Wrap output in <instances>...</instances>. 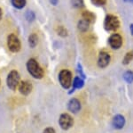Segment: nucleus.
Segmentation results:
<instances>
[{
	"label": "nucleus",
	"instance_id": "obj_1",
	"mask_svg": "<svg viewBox=\"0 0 133 133\" xmlns=\"http://www.w3.org/2000/svg\"><path fill=\"white\" fill-rule=\"evenodd\" d=\"M27 69L32 77L36 79H42L44 77V70L35 59H29L27 63Z\"/></svg>",
	"mask_w": 133,
	"mask_h": 133
},
{
	"label": "nucleus",
	"instance_id": "obj_2",
	"mask_svg": "<svg viewBox=\"0 0 133 133\" xmlns=\"http://www.w3.org/2000/svg\"><path fill=\"white\" fill-rule=\"evenodd\" d=\"M104 27L108 31H116L120 27L119 19L113 14H108L104 21Z\"/></svg>",
	"mask_w": 133,
	"mask_h": 133
},
{
	"label": "nucleus",
	"instance_id": "obj_3",
	"mask_svg": "<svg viewBox=\"0 0 133 133\" xmlns=\"http://www.w3.org/2000/svg\"><path fill=\"white\" fill-rule=\"evenodd\" d=\"M59 81L64 89H69L72 83V73L68 70H62L59 74Z\"/></svg>",
	"mask_w": 133,
	"mask_h": 133
},
{
	"label": "nucleus",
	"instance_id": "obj_4",
	"mask_svg": "<svg viewBox=\"0 0 133 133\" xmlns=\"http://www.w3.org/2000/svg\"><path fill=\"white\" fill-rule=\"evenodd\" d=\"M7 46L11 52L17 53L21 50V44L15 34H10L7 38Z\"/></svg>",
	"mask_w": 133,
	"mask_h": 133
},
{
	"label": "nucleus",
	"instance_id": "obj_5",
	"mask_svg": "<svg viewBox=\"0 0 133 133\" xmlns=\"http://www.w3.org/2000/svg\"><path fill=\"white\" fill-rule=\"evenodd\" d=\"M20 84V74L17 71L14 70L10 72L7 76V86L10 89L15 90L16 88Z\"/></svg>",
	"mask_w": 133,
	"mask_h": 133
},
{
	"label": "nucleus",
	"instance_id": "obj_6",
	"mask_svg": "<svg viewBox=\"0 0 133 133\" xmlns=\"http://www.w3.org/2000/svg\"><path fill=\"white\" fill-rule=\"evenodd\" d=\"M59 126H61L63 130H66L73 126V124H74V120H73V118L70 116L69 114L62 113L61 115V117H59Z\"/></svg>",
	"mask_w": 133,
	"mask_h": 133
},
{
	"label": "nucleus",
	"instance_id": "obj_7",
	"mask_svg": "<svg viewBox=\"0 0 133 133\" xmlns=\"http://www.w3.org/2000/svg\"><path fill=\"white\" fill-rule=\"evenodd\" d=\"M108 43L113 49H119L123 45V38L119 34H113L109 37Z\"/></svg>",
	"mask_w": 133,
	"mask_h": 133
},
{
	"label": "nucleus",
	"instance_id": "obj_8",
	"mask_svg": "<svg viewBox=\"0 0 133 133\" xmlns=\"http://www.w3.org/2000/svg\"><path fill=\"white\" fill-rule=\"evenodd\" d=\"M110 63V55L108 53L105 51H100L98 54V65L101 68H105Z\"/></svg>",
	"mask_w": 133,
	"mask_h": 133
},
{
	"label": "nucleus",
	"instance_id": "obj_9",
	"mask_svg": "<svg viewBox=\"0 0 133 133\" xmlns=\"http://www.w3.org/2000/svg\"><path fill=\"white\" fill-rule=\"evenodd\" d=\"M19 91L24 96L29 95L32 91V84L29 81H21L19 84Z\"/></svg>",
	"mask_w": 133,
	"mask_h": 133
},
{
	"label": "nucleus",
	"instance_id": "obj_10",
	"mask_svg": "<svg viewBox=\"0 0 133 133\" xmlns=\"http://www.w3.org/2000/svg\"><path fill=\"white\" fill-rule=\"evenodd\" d=\"M68 110L73 113H76L80 111L81 109V104L79 102V100H77L76 98H72L69 101L68 105Z\"/></svg>",
	"mask_w": 133,
	"mask_h": 133
},
{
	"label": "nucleus",
	"instance_id": "obj_11",
	"mask_svg": "<svg viewBox=\"0 0 133 133\" xmlns=\"http://www.w3.org/2000/svg\"><path fill=\"white\" fill-rule=\"evenodd\" d=\"M125 124V119L123 115L121 114H117L116 116L114 117L113 119V126L117 130H120L124 126Z\"/></svg>",
	"mask_w": 133,
	"mask_h": 133
},
{
	"label": "nucleus",
	"instance_id": "obj_12",
	"mask_svg": "<svg viewBox=\"0 0 133 133\" xmlns=\"http://www.w3.org/2000/svg\"><path fill=\"white\" fill-rule=\"evenodd\" d=\"M82 17L83 20L88 21L89 23L94 22V21H95V15H94V14L91 12H89V11H84V12H83Z\"/></svg>",
	"mask_w": 133,
	"mask_h": 133
},
{
	"label": "nucleus",
	"instance_id": "obj_13",
	"mask_svg": "<svg viewBox=\"0 0 133 133\" xmlns=\"http://www.w3.org/2000/svg\"><path fill=\"white\" fill-rule=\"evenodd\" d=\"M11 3L16 9H22L23 7H25L27 1L26 0H11Z\"/></svg>",
	"mask_w": 133,
	"mask_h": 133
},
{
	"label": "nucleus",
	"instance_id": "obj_14",
	"mask_svg": "<svg viewBox=\"0 0 133 133\" xmlns=\"http://www.w3.org/2000/svg\"><path fill=\"white\" fill-rule=\"evenodd\" d=\"M89 26H90V23L88 21H84V20H82V21H79L78 24H77V27H78V30L82 32H85L88 31L89 29Z\"/></svg>",
	"mask_w": 133,
	"mask_h": 133
},
{
	"label": "nucleus",
	"instance_id": "obj_15",
	"mask_svg": "<svg viewBox=\"0 0 133 133\" xmlns=\"http://www.w3.org/2000/svg\"><path fill=\"white\" fill-rule=\"evenodd\" d=\"M38 43V37L36 34H31L30 36L29 37V47L32 48H36V45Z\"/></svg>",
	"mask_w": 133,
	"mask_h": 133
},
{
	"label": "nucleus",
	"instance_id": "obj_16",
	"mask_svg": "<svg viewBox=\"0 0 133 133\" xmlns=\"http://www.w3.org/2000/svg\"><path fill=\"white\" fill-rule=\"evenodd\" d=\"M84 85V81L83 79H81L80 77H76L74 79V82H73V86L75 89H81Z\"/></svg>",
	"mask_w": 133,
	"mask_h": 133
},
{
	"label": "nucleus",
	"instance_id": "obj_17",
	"mask_svg": "<svg viewBox=\"0 0 133 133\" xmlns=\"http://www.w3.org/2000/svg\"><path fill=\"white\" fill-rule=\"evenodd\" d=\"M133 59V50L132 51H130V52H128L127 54L125 55V56H124L123 58V64H129L131 62V60Z\"/></svg>",
	"mask_w": 133,
	"mask_h": 133
},
{
	"label": "nucleus",
	"instance_id": "obj_18",
	"mask_svg": "<svg viewBox=\"0 0 133 133\" xmlns=\"http://www.w3.org/2000/svg\"><path fill=\"white\" fill-rule=\"evenodd\" d=\"M123 79L126 82L128 83H131L133 81V72H130V71H128L125 73L123 74Z\"/></svg>",
	"mask_w": 133,
	"mask_h": 133
},
{
	"label": "nucleus",
	"instance_id": "obj_19",
	"mask_svg": "<svg viewBox=\"0 0 133 133\" xmlns=\"http://www.w3.org/2000/svg\"><path fill=\"white\" fill-rule=\"evenodd\" d=\"M71 5L75 8H82L83 6V0H71Z\"/></svg>",
	"mask_w": 133,
	"mask_h": 133
},
{
	"label": "nucleus",
	"instance_id": "obj_20",
	"mask_svg": "<svg viewBox=\"0 0 133 133\" xmlns=\"http://www.w3.org/2000/svg\"><path fill=\"white\" fill-rule=\"evenodd\" d=\"M57 33H58V35L61 36V37H66V35H68V31H66V30L64 27H61V26L58 27Z\"/></svg>",
	"mask_w": 133,
	"mask_h": 133
},
{
	"label": "nucleus",
	"instance_id": "obj_21",
	"mask_svg": "<svg viewBox=\"0 0 133 133\" xmlns=\"http://www.w3.org/2000/svg\"><path fill=\"white\" fill-rule=\"evenodd\" d=\"M26 19H27L28 21H29V22H31V21H33L35 20V14H34L32 11H28L27 13H26Z\"/></svg>",
	"mask_w": 133,
	"mask_h": 133
},
{
	"label": "nucleus",
	"instance_id": "obj_22",
	"mask_svg": "<svg viewBox=\"0 0 133 133\" xmlns=\"http://www.w3.org/2000/svg\"><path fill=\"white\" fill-rule=\"evenodd\" d=\"M91 1L96 5H104L107 3V0H91Z\"/></svg>",
	"mask_w": 133,
	"mask_h": 133
},
{
	"label": "nucleus",
	"instance_id": "obj_23",
	"mask_svg": "<svg viewBox=\"0 0 133 133\" xmlns=\"http://www.w3.org/2000/svg\"><path fill=\"white\" fill-rule=\"evenodd\" d=\"M44 133H55V130H53V128H46L45 130H44Z\"/></svg>",
	"mask_w": 133,
	"mask_h": 133
},
{
	"label": "nucleus",
	"instance_id": "obj_24",
	"mask_svg": "<svg viewBox=\"0 0 133 133\" xmlns=\"http://www.w3.org/2000/svg\"><path fill=\"white\" fill-rule=\"evenodd\" d=\"M50 2H51V5H56L57 4H58V2H59V0H50Z\"/></svg>",
	"mask_w": 133,
	"mask_h": 133
},
{
	"label": "nucleus",
	"instance_id": "obj_25",
	"mask_svg": "<svg viewBox=\"0 0 133 133\" xmlns=\"http://www.w3.org/2000/svg\"><path fill=\"white\" fill-rule=\"evenodd\" d=\"M130 33H131V35L133 36V24H130Z\"/></svg>",
	"mask_w": 133,
	"mask_h": 133
},
{
	"label": "nucleus",
	"instance_id": "obj_26",
	"mask_svg": "<svg viewBox=\"0 0 133 133\" xmlns=\"http://www.w3.org/2000/svg\"><path fill=\"white\" fill-rule=\"evenodd\" d=\"M2 16H3V12H2V9L0 8V20L2 19Z\"/></svg>",
	"mask_w": 133,
	"mask_h": 133
},
{
	"label": "nucleus",
	"instance_id": "obj_27",
	"mask_svg": "<svg viewBox=\"0 0 133 133\" xmlns=\"http://www.w3.org/2000/svg\"><path fill=\"white\" fill-rule=\"evenodd\" d=\"M125 2H129V3H131L133 4V0H124Z\"/></svg>",
	"mask_w": 133,
	"mask_h": 133
}]
</instances>
